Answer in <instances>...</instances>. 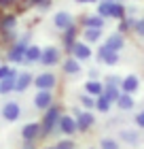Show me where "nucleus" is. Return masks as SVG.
<instances>
[{
	"mask_svg": "<svg viewBox=\"0 0 144 149\" xmlns=\"http://www.w3.org/2000/svg\"><path fill=\"white\" fill-rule=\"evenodd\" d=\"M59 117H61V111L59 107H49L43 115V121H40V134H51L55 130V126L59 124Z\"/></svg>",
	"mask_w": 144,
	"mask_h": 149,
	"instance_id": "nucleus-1",
	"label": "nucleus"
},
{
	"mask_svg": "<svg viewBox=\"0 0 144 149\" xmlns=\"http://www.w3.org/2000/svg\"><path fill=\"white\" fill-rule=\"evenodd\" d=\"M98 15L100 17H112V19H123L125 17V6H123L121 2H108V0H104V2L98 4Z\"/></svg>",
	"mask_w": 144,
	"mask_h": 149,
	"instance_id": "nucleus-2",
	"label": "nucleus"
},
{
	"mask_svg": "<svg viewBox=\"0 0 144 149\" xmlns=\"http://www.w3.org/2000/svg\"><path fill=\"white\" fill-rule=\"evenodd\" d=\"M25 49H28V36L21 38V40H17V43L9 49V53H6L9 62H13V64H21L23 58H25Z\"/></svg>",
	"mask_w": 144,
	"mask_h": 149,
	"instance_id": "nucleus-3",
	"label": "nucleus"
},
{
	"mask_svg": "<svg viewBox=\"0 0 144 149\" xmlns=\"http://www.w3.org/2000/svg\"><path fill=\"white\" fill-rule=\"evenodd\" d=\"M55 83H57V77L53 72H43L34 79V85L38 87V92H51L55 87Z\"/></svg>",
	"mask_w": 144,
	"mask_h": 149,
	"instance_id": "nucleus-4",
	"label": "nucleus"
},
{
	"mask_svg": "<svg viewBox=\"0 0 144 149\" xmlns=\"http://www.w3.org/2000/svg\"><path fill=\"white\" fill-rule=\"evenodd\" d=\"M74 119H76V130H81V132H87L89 128L93 126V121H95L93 113H89V111H81V109L74 111Z\"/></svg>",
	"mask_w": 144,
	"mask_h": 149,
	"instance_id": "nucleus-5",
	"label": "nucleus"
},
{
	"mask_svg": "<svg viewBox=\"0 0 144 149\" xmlns=\"http://www.w3.org/2000/svg\"><path fill=\"white\" fill-rule=\"evenodd\" d=\"M98 60L104 62V64H108V66H114L116 62H119V51H112V49H108L106 45H102L98 49Z\"/></svg>",
	"mask_w": 144,
	"mask_h": 149,
	"instance_id": "nucleus-6",
	"label": "nucleus"
},
{
	"mask_svg": "<svg viewBox=\"0 0 144 149\" xmlns=\"http://www.w3.org/2000/svg\"><path fill=\"white\" fill-rule=\"evenodd\" d=\"M21 136L25 143H32V141H36L40 136V124L38 121H30V124H25L21 128Z\"/></svg>",
	"mask_w": 144,
	"mask_h": 149,
	"instance_id": "nucleus-7",
	"label": "nucleus"
},
{
	"mask_svg": "<svg viewBox=\"0 0 144 149\" xmlns=\"http://www.w3.org/2000/svg\"><path fill=\"white\" fill-rule=\"evenodd\" d=\"M70 53H72V58H76L79 62H85V60H89L91 58V49H89V45H85V43H74L72 47H70Z\"/></svg>",
	"mask_w": 144,
	"mask_h": 149,
	"instance_id": "nucleus-8",
	"label": "nucleus"
},
{
	"mask_svg": "<svg viewBox=\"0 0 144 149\" xmlns=\"http://www.w3.org/2000/svg\"><path fill=\"white\" fill-rule=\"evenodd\" d=\"M57 128H59V130L66 134V136H72V134L76 132V119H74L72 115H61V117H59V124H57Z\"/></svg>",
	"mask_w": 144,
	"mask_h": 149,
	"instance_id": "nucleus-9",
	"label": "nucleus"
},
{
	"mask_svg": "<svg viewBox=\"0 0 144 149\" xmlns=\"http://www.w3.org/2000/svg\"><path fill=\"white\" fill-rule=\"evenodd\" d=\"M19 115H21V107H19V102H15V100H13V102H6L2 107V117L6 121H17Z\"/></svg>",
	"mask_w": 144,
	"mask_h": 149,
	"instance_id": "nucleus-10",
	"label": "nucleus"
},
{
	"mask_svg": "<svg viewBox=\"0 0 144 149\" xmlns=\"http://www.w3.org/2000/svg\"><path fill=\"white\" fill-rule=\"evenodd\" d=\"M40 62H43L45 66H55L59 62V49H57V47H47V49H43V53H40Z\"/></svg>",
	"mask_w": 144,
	"mask_h": 149,
	"instance_id": "nucleus-11",
	"label": "nucleus"
},
{
	"mask_svg": "<svg viewBox=\"0 0 144 149\" xmlns=\"http://www.w3.org/2000/svg\"><path fill=\"white\" fill-rule=\"evenodd\" d=\"M140 87V79L136 77V74H127V77H123L121 81V92L123 94H136Z\"/></svg>",
	"mask_w": 144,
	"mask_h": 149,
	"instance_id": "nucleus-12",
	"label": "nucleus"
},
{
	"mask_svg": "<svg viewBox=\"0 0 144 149\" xmlns=\"http://www.w3.org/2000/svg\"><path fill=\"white\" fill-rule=\"evenodd\" d=\"M53 24H55V28L66 32L68 28H72V15L66 13V11H59V13H55V17H53Z\"/></svg>",
	"mask_w": 144,
	"mask_h": 149,
	"instance_id": "nucleus-13",
	"label": "nucleus"
},
{
	"mask_svg": "<svg viewBox=\"0 0 144 149\" xmlns=\"http://www.w3.org/2000/svg\"><path fill=\"white\" fill-rule=\"evenodd\" d=\"M34 104H36V109H40V111H47L49 107H53L51 92H38L36 96H34Z\"/></svg>",
	"mask_w": 144,
	"mask_h": 149,
	"instance_id": "nucleus-14",
	"label": "nucleus"
},
{
	"mask_svg": "<svg viewBox=\"0 0 144 149\" xmlns=\"http://www.w3.org/2000/svg\"><path fill=\"white\" fill-rule=\"evenodd\" d=\"M85 94H89V96H93V98H98L104 94V83L98 79V81H91L89 79L87 83H85Z\"/></svg>",
	"mask_w": 144,
	"mask_h": 149,
	"instance_id": "nucleus-15",
	"label": "nucleus"
},
{
	"mask_svg": "<svg viewBox=\"0 0 144 149\" xmlns=\"http://www.w3.org/2000/svg\"><path fill=\"white\" fill-rule=\"evenodd\" d=\"M30 83H34V77H32L30 72L17 74V79H15V92H25L30 87Z\"/></svg>",
	"mask_w": 144,
	"mask_h": 149,
	"instance_id": "nucleus-16",
	"label": "nucleus"
},
{
	"mask_svg": "<svg viewBox=\"0 0 144 149\" xmlns=\"http://www.w3.org/2000/svg\"><path fill=\"white\" fill-rule=\"evenodd\" d=\"M40 53H43V49L36 45H28V49H25V58L23 62L25 64H34V62H40Z\"/></svg>",
	"mask_w": 144,
	"mask_h": 149,
	"instance_id": "nucleus-17",
	"label": "nucleus"
},
{
	"mask_svg": "<svg viewBox=\"0 0 144 149\" xmlns=\"http://www.w3.org/2000/svg\"><path fill=\"white\" fill-rule=\"evenodd\" d=\"M123 45H125V40H123V34H121V32L110 34V36H108V40H106V47H108V49H112V51H121Z\"/></svg>",
	"mask_w": 144,
	"mask_h": 149,
	"instance_id": "nucleus-18",
	"label": "nucleus"
},
{
	"mask_svg": "<svg viewBox=\"0 0 144 149\" xmlns=\"http://www.w3.org/2000/svg\"><path fill=\"white\" fill-rule=\"evenodd\" d=\"M64 72H66V74H79V72H81V62H79L76 58L64 60Z\"/></svg>",
	"mask_w": 144,
	"mask_h": 149,
	"instance_id": "nucleus-19",
	"label": "nucleus"
},
{
	"mask_svg": "<svg viewBox=\"0 0 144 149\" xmlns=\"http://www.w3.org/2000/svg\"><path fill=\"white\" fill-rule=\"evenodd\" d=\"M116 104H119L121 111H132L136 102H134L132 94H123V92H121V96H119V100H116Z\"/></svg>",
	"mask_w": 144,
	"mask_h": 149,
	"instance_id": "nucleus-20",
	"label": "nucleus"
},
{
	"mask_svg": "<svg viewBox=\"0 0 144 149\" xmlns=\"http://www.w3.org/2000/svg\"><path fill=\"white\" fill-rule=\"evenodd\" d=\"M83 24H85V28H98V30H102L104 24H106V19L100 17V15H91V17H85Z\"/></svg>",
	"mask_w": 144,
	"mask_h": 149,
	"instance_id": "nucleus-21",
	"label": "nucleus"
},
{
	"mask_svg": "<svg viewBox=\"0 0 144 149\" xmlns=\"http://www.w3.org/2000/svg\"><path fill=\"white\" fill-rule=\"evenodd\" d=\"M104 96L110 100V102H116L121 96V87L119 85H104Z\"/></svg>",
	"mask_w": 144,
	"mask_h": 149,
	"instance_id": "nucleus-22",
	"label": "nucleus"
},
{
	"mask_svg": "<svg viewBox=\"0 0 144 149\" xmlns=\"http://www.w3.org/2000/svg\"><path fill=\"white\" fill-rule=\"evenodd\" d=\"M15 79L17 77H9V79L0 81V94H11L13 90H15Z\"/></svg>",
	"mask_w": 144,
	"mask_h": 149,
	"instance_id": "nucleus-23",
	"label": "nucleus"
},
{
	"mask_svg": "<svg viewBox=\"0 0 144 149\" xmlns=\"http://www.w3.org/2000/svg\"><path fill=\"white\" fill-rule=\"evenodd\" d=\"M110 104H112V102H110V100H108V98L104 96V94L95 98V109H98V111H102V113L110 111Z\"/></svg>",
	"mask_w": 144,
	"mask_h": 149,
	"instance_id": "nucleus-24",
	"label": "nucleus"
},
{
	"mask_svg": "<svg viewBox=\"0 0 144 149\" xmlns=\"http://www.w3.org/2000/svg\"><path fill=\"white\" fill-rule=\"evenodd\" d=\"M100 36H102V30H98V28H85V40H87V43H98Z\"/></svg>",
	"mask_w": 144,
	"mask_h": 149,
	"instance_id": "nucleus-25",
	"label": "nucleus"
},
{
	"mask_svg": "<svg viewBox=\"0 0 144 149\" xmlns=\"http://www.w3.org/2000/svg\"><path fill=\"white\" fill-rule=\"evenodd\" d=\"M121 139L125 141V143H129V145H136L140 136H138V132H132V130H123V132H121Z\"/></svg>",
	"mask_w": 144,
	"mask_h": 149,
	"instance_id": "nucleus-26",
	"label": "nucleus"
},
{
	"mask_svg": "<svg viewBox=\"0 0 144 149\" xmlns=\"http://www.w3.org/2000/svg\"><path fill=\"white\" fill-rule=\"evenodd\" d=\"M17 70L15 68H11V66H6V64H0V81L2 79H9V77H17Z\"/></svg>",
	"mask_w": 144,
	"mask_h": 149,
	"instance_id": "nucleus-27",
	"label": "nucleus"
},
{
	"mask_svg": "<svg viewBox=\"0 0 144 149\" xmlns=\"http://www.w3.org/2000/svg\"><path fill=\"white\" fill-rule=\"evenodd\" d=\"M15 26H17V22H15V17L13 15H6V17H2V22H0V28L2 30H15Z\"/></svg>",
	"mask_w": 144,
	"mask_h": 149,
	"instance_id": "nucleus-28",
	"label": "nucleus"
},
{
	"mask_svg": "<svg viewBox=\"0 0 144 149\" xmlns=\"http://www.w3.org/2000/svg\"><path fill=\"white\" fill-rule=\"evenodd\" d=\"M100 149H119V143L114 139H102L100 141Z\"/></svg>",
	"mask_w": 144,
	"mask_h": 149,
	"instance_id": "nucleus-29",
	"label": "nucleus"
},
{
	"mask_svg": "<svg viewBox=\"0 0 144 149\" xmlns=\"http://www.w3.org/2000/svg\"><path fill=\"white\" fill-rule=\"evenodd\" d=\"M81 102H83L85 109H93V107H95V98L89 96V94H83V96H81Z\"/></svg>",
	"mask_w": 144,
	"mask_h": 149,
	"instance_id": "nucleus-30",
	"label": "nucleus"
},
{
	"mask_svg": "<svg viewBox=\"0 0 144 149\" xmlns=\"http://www.w3.org/2000/svg\"><path fill=\"white\" fill-rule=\"evenodd\" d=\"M64 43H66V47H68V49H70V47L74 45V26H72V28H68V30H66Z\"/></svg>",
	"mask_w": 144,
	"mask_h": 149,
	"instance_id": "nucleus-31",
	"label": "nucleus"
},
{
	"mask_svg": "<svg viewBox=\"0 0 144 149\" xmlns=\"http://www.w3.org/2000/svg\"><path fill=\"white\" fill-rule=\"evenodd\" d=\"M55 149H74V143H72L70 139H61L59 143L55 145Z\"/></svg>",
	"mask_w": 144,
	"mask_h": 149,
	"instance_id": "nucleus-32",
	"label": "nucleus"
},
{
	"mask_svg": "<svg viewBox=\"0 0 144 149\" xmlns=\"http://www.w3.org/2000/svg\"><path fill=\"white\" fill-rule=\"evenodd\" d=\"M121 81H123L121 77H116V74H110V77L106 79V83H104V85H119V87H121Z\"/></svg>",
	"mask_w": 144,
	"mask_h": 149,
	"instance_id": "nucleus-33",
	"label": "nucleus"
},
{
	"mask_svg": "<svg viewBox=\"0 0 144 149\" xmlns=\"http://www.w3.org/2000/svg\"><path fill=\"white\" fill-rule=\"evenodd\" d=\"M134 30L138 32L140 36H144V17H142V19H136V24H134Z\"/></svg>",
	"mask_w": 144,
	"mask_h": 149,
	"instance_id": "nucleus-34",
	"label": "nucleus"
},
{
	"mask_svg": "<svg viewBox=\"0 0 144 149\" xmlns=\"http://www.w3.org/2000/svg\"><path fill=\"white\" fill-rule=\"evenodd\" d=\"M32 4H36L38 9H49V6H51V0H32Z\"/></svg>",
	"mask_w": 144,
	"mask_h": 149,
	"instance_id": "nucleus-35",
	"label": "nucleus"
},
{
	"mask_svg": "<svg viewBox=\"0 0 144 149\" xmlns=\"http://www.w3.org/2000/svg\"><path fill=\"white\" fill-rule=\"evenodd\" d=\"M136 124H138V128H144V111H140L136 115Z\"/></svg>",
	"mask_w": 144,
	"mask_h": 149,
	"instance_id": "nucleus-36",
	"label": "nucleus"
},
{
	"mask_svg": "<svg viewBox=\"0 0 144 149\" xmlns=\"http://www.w3.org/2000/svg\"><path fill=\"white\" fill-rule=\"evenodd\" d=\"M89 79H91V81H98V79H100V70H89Z\"/></svg>",
	"mask_w": 144,
	"mask_h": 149,
	"instance_id": "nucleus-37",
	"label": "nucleus"
},
{
	"mask_svg": "<svg viewBox=\"0 0 144 149\" xmlns=\"http://www.w3.org/2000/svg\"><path fill=\"white\" fill-rule=\"evenodd\" d=\"M15 0H0V6H9V4H13Z\"/></svg>",
	"mask_w": 144,
	"mask_h": 149,
	"instance_id": "nucleus-38",
	"label": "nucleus"
},
{
	"mask_svg": "<svg viewBox=\"0 0 144 149\" xmlns=\"http://www.w3.org/2000/svg\"><path fill=\"white\" fill-rule=\"evenodd\" d=\"M23 149H34V145H32V143H25V145H23Z\"/></svg>",
	"mask_w": 144,
	"mask_h": 149,
	"instance_id": "nucleus-39",
	"label": "nucleus"
},
{
	"mask_svg": "<svg viewBox=\"0 0 144 149\" xmlns=\"http://www.w3.org/2000/svg\"><path fill=\"white\" fill-rule=\"evenodd\" d=\"M76 2H83V4H87V2H95V0H76Z\"/></svg>",
	"mask_w": 144,
	"mask_h": 149,
	"instance_id": "nucleus-40",
	"label": "nucleus"
},
{
	"mask_svg": "<svg viewBox=\"0 0 144 149\" xmlns=\"http://www.w3.org/2000/svg\"><path fill=\"white\" fill-rule=\"evenodd\" d=\"M45 149H55V147H45Z\"/></svg>",
	"mask_w": 144,
	"mask_h": 149,
	"instance_id": "nucleus-41",
	"label": "nucleus"
}]
</instances>
